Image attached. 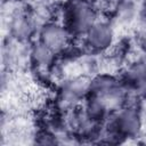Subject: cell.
Returning a JSON list of instances; mask_svg holds the SVG:
<instances>
[{"label": "cell", "instance_id": "obj_1", "mask_svg": "<svg viewBox=\"0 0 146 146\" xmlns=\"http://www.w3.org/2000/svg\"><path fill=\"white\" fill-rule=\"evenodd\" d=\"M96 10L90 0H68L65 6L66 29L75 34H86L97 22Z\"/></svg>", "mask_w": 146, "mask_h": 146}, {"label": "cell", "instance_id": "obj_2", "mask_svg": "<svg viewBox=\"0 0 146 146\" xmlns=\"http://www.w3.org/2000/svg\"><path fill=\"white\" fill-rule=\"evenodd\" d=\"M88 95H92L105 100L107 105L113 102H117L123 96V90L119 81L110 74H98L90 79L89 92Z\"/></svg>", "mask_w": 146, "mask_h": 146}, {"label": "cell", "instance_id": "obj_3", "mask_svg": "<svg viewBox=\"0 0 146 146\" xmlns=\"http://www.w3.org/2000/svg\"><path fill=\"white\" fill-rule=\"evenodd\" d=\"M113 127L116 133L122 137H136L140 133L143 121L139 111L129 106L121 110L113 120Z\"/></svg>", "mask_w": 146, "mask_h": 146}, {"label": "cell", "instance_id": "obj_4", "mask_svg": "<svg viewBox=\"0 0 146 146\" xmlns=\"http://www.w3.org/2000/svg\"><path fill=\"white\" fill-rule=\"evenodd\" d=\"M87 46L94 51L107 50L114 40V31L107 22H96L84 34Z\"/></svg>", "mask_w": 146, "mask_h": 146}, {"label": "cell", "instance_id": "obj_5", "mask_svg": "<svg viewBox=\"0 0 146 146\" xmlns=\"http://www.w3.org/2000/svg\"><path fill=\"white\" fill-rule=\"evenodd\" d=\"M68 30L57 23H46L39 32V41L58 52L65 48L68 41Z\"/></svg>", "mask_w": 146, "mask_h": 146}, {"label": "cell", "instance_id": "obj_6", "mask_svg": "<svg viewBox=\"0 0 146 146\" xmlns=\"http://www.w3.org/2000/svg\"><path fill=\"white\" fill-rule=\"evenodd\" d=\"M90 79L86 76H76L66 82L60 91V102L67 106L74 105L89 92Z\"/></svg>", "mask_w": 146, "mask_h": 146}, {"label": "cell", "instance_id": "obj_7", "mask_svg": "<svg viewBox=\"0 0 146 146\" xmlns=\"http://www.w3.org/2000/svg\"><path fill=\"white\" fill-rule=\"evenodd\" d=\"M108 108V105L105 103L99 97L88 95L86 107H84V113L91 120V121H98L102 120Z\"/></svg>", "mask_w": 146, "mask_h": 146}, {"label": "cell", "instance_id": "obj_8", "mask_svg": "<svg viewBox=\"0 0 146 146\" xmlns=\"http://www.w3.org/2000/svg\"><path fill=\"white\" fill-rule=\"evenodd\" d=\"M125 81L138 88L146 80V62L137 60L129 65L124 71Z\"/></svg>", "mask_w": 146, "mask_h": 146}, {"label": "cell", "instance_id": "obj_9", "mask_svg": "<svg viewBox=\"0 0 146 146\" xmlns=\"http://www.w3.org/2000/svg\"><path fill=\"white\" fill-rule=\"evenodd\" d=\"M55 55H56L55 51H52L50 48H48L46 44L41 43L40 41H38L31 49V57L33 62L42 67L50 65L55 58Z\"/></svg>", "mask_w": 146, "mask_h": 146}, {"label": "cell", "instance_id": "obj_10", "mask_svg": "<svg viewBox=\"0 0 146 146\" xmlns=\"http://www.w3.org/2000/svg\"><path fill=\"white\" fill-rule=\"evenodd\" d=\"M137 6L133 0L119 1L115 7V18L122 24L131 23L137 15Z\"/></svg>", "mask_w": 146, "mask_h": 146}, {"label": "cell", "instance_id": "obj_11", "mask_svg": "<svg viewBox=\"0 0 146 146\" xmlns=\"http://www.w3.org/2000/svg\"><path fill=\"white\" fill-rule=\"evenodd\" d=\"M11 31L16 39H26L31 34L32 23L30 22V19H27L26 16L18 15L11 22Z\"/></svg>", "mask_w": 146, "mask_h": 146}, {"label": "cell", "instance_id": "obj_12", "mask_svg": "<svg viewBox=\"0 0 146 146\" xmlns=\"http://www.w3.org/2000/svg\"><path fill=\"white\" fill-rule=\"evenodd\" d=\"M138 42H139L140 48L146 52V26L139 32V35H138Z\"/></svg>", "mask_w": 146, "mask_h": 146}, {"label": "cell", "instance_id": "obj_13", "mask_svg": "<svg viewBox=\"0 0 146 146\" xmlns=\"http://www.w3.org/2000/svg\"><path fill=\"white\" fill-rule=\"evenodd\" d=\"M137 90H138L143 96H145V97H146V80H145V81H144V82H143V83L137 88Z\"/></svg>", "mask_w": 146, "mask_h": 146}, {"label": "cell", "instance_id": "obj_14", "mask_svg": "<svg viewBox=\"0 0 146 146\" xmlns=\"http://www.w3.org/2000/svg\"><path fill=\"white\" fill-rule=\"evenodd\" d=\"M140 13H141V16L146 21V0H141V7H140Z\"/></svg>", "mask_w": 146, "mask_h": 146}, {"label": "cell", "instance_id": "obj_15", "mask_svg": "<svg viewBox=\"0 0 146 146\" xmlns=\"http://www.w3.org/2000/svg\"><path fill=\"white\" fill-rule=\"evenodd\" d=\"M115 1H116V2H119V1H123V0H115Z\"/></svg>", "mask_w": 146, "mask_h": 146}]
</instances>
